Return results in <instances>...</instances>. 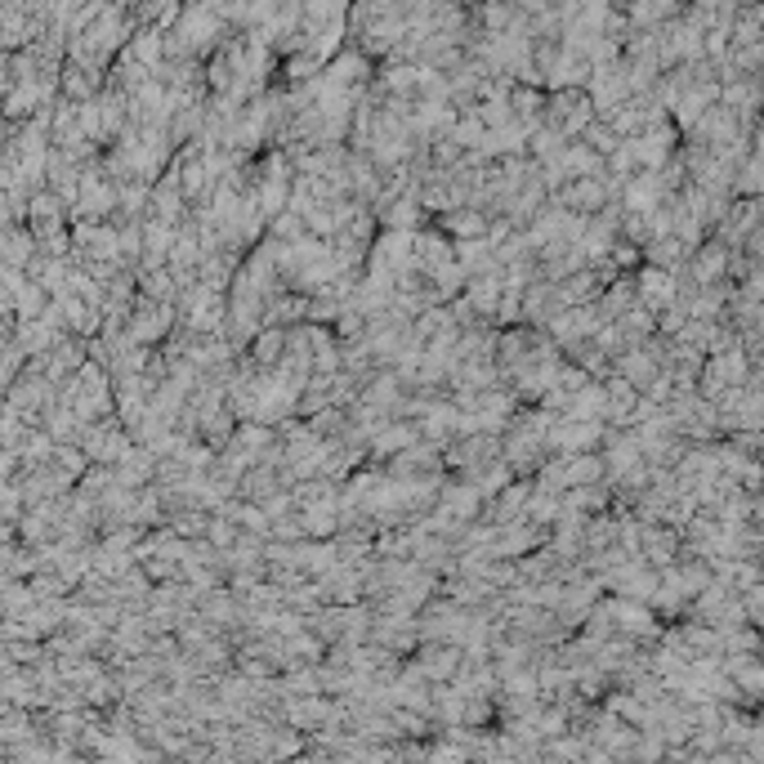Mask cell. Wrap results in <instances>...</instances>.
<instances>
[{
	"label": "cell",
	"instance_id": "6da1fadb",
	"mask_svg": "<svg viewBox=\"0 0 764 764\" xmlns=\"http://www.w3.org/2000/svg\"><path fill=\"white\" fill-rule=\"evenodd\" d=\"M81 447L90 452V461H99V465H117L121 456L135 447V434L126 429V420H90L85 425V434H81Z\"/></svg>",
	"mask_w": 764,
	"mask_h": 764
},
{
	"label": "cell",
	"instance_id": "7a4b0ae2",
	"mask_svg": "<svg viewBox=\"0 0 764 764\" xmlns=\"http://www.w3.org/2000/svg\"><path fill=\"white\" fill-rule=\"evenodd\" d=\"M604 434V420H581V416H568V420H550V434L546 443L555 447L559 456H577V452H590Z\"/></svg>",
	"mask_w": 764,
	"mask_h": 764
},
{
	"label": "cell",
	"instance_id": "3957f363",
	"mask_svg": "<svg viewBox=\"0 0 764 764\" xmlns=\"http://www.w3.org/2000/svg\"><path fill=\"white\" fill-rule=\"evenodd\" d=\"M555 202L568 206V210H581V215H595V210H604V202H608V184L599 175L568 179V184L555 193Z\"/></svg>",
	"mask_w": 764,
	"mask_h": 764
},
{
	"label": "cell",
	"instance_id": "277c9868",
	"mask_svg": "<svg viewBox=\"0 0 764 764\" xmlns=\"http://www.w3.org/2000/svg\"><path fill=\"white\" fill-rule=\"evenodd\" d=\"M639 295H644L648 313H662V309H671V304L680 300V282H675L666 269H644V278H639Z\"/></svg>",
	"mask_w": 764,
	"mask_h": 764
},
{
	"label": "cell",
	"instance_id": "5b68a950",
	"mask_svg": "<svg viewBox=\"0 0 764 764\" xmlns=\"http://www.w3.org/2000/svg\"><path fill=\"white\" fill-rule=\"evenodd\" d=\"M443 228L456 237V242H470V237H487V228L492 224H487V215L479 206H456V210H447L443 215Z\"/></svg>",
	"mask_w": 764,
	"mask_h": 764
},
{
	"label": "cell",
	"instance_id": "8992f818",
	"mask_svg": "<svg viewBox=\"0 0 764 764\" xmlns=\"http://www.w3.org/2000/svg\"><path fill=\"white\" fill-rule=\"evenodd\" d=\"M617 371H622V376L630 380V385H648V380H653V371H657V362L648 358V353H639V349H630V353H622V358H617Z\"/></svg>",
	"mask_w": 764,
	"mask_h": 764
},
{
	"label": "cell",
	"instance_id": "52a82bcc",
	"mask_svg": "<svg viewBox=\"0 0 764 764\" xmlns=\"http://www.w3.org/2000/svg\"><path fill=\"white\" fill-rule=\"evenodd\" d=\"M720 273H724V251L720 246H706V251L697 255V278L711 282V278H720Z\"/></svg>",
	"mask_w": 764,
	"mask_h": 764
},
{
	"label": "cell",
	"instance_id": "ba28073f",
	"mask_svg": "<svg viewBox=\"0 0 764 764\" xmlns=\"http://www.w3.org/2000/svg\"><path fill=\"white\" fill-rule=\"evenodd\" d=\"M720 599H724V590H720V586L706 590V595H702V608H715ZM724 617H729V626H738V622H742V608H724Z\"/></svg>",
	"mask_w": 764,
	"mask_h": 764
},
{
	"label": "cell",
	"instance_id": "9c48e42d",
	"mask_svg": "<svg viewBox=\"0 0 764 764\" xmlns=\"http://www.w3.org/2000/svg\"><path fill=\"white\" fill-rule=\"evenodd\" d=\"M733 5H751V0H733Z\"/></svg>",
	"mask_w": 764,
	"mask_h": 764
}]
</instances>
